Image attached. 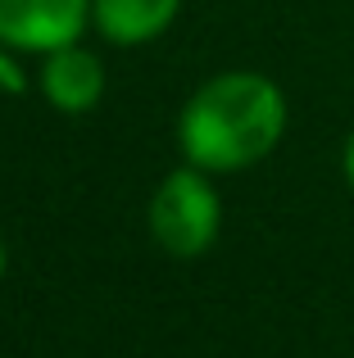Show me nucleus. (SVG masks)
Instances as JSON below:
<instances>
[{
    "label": "nucleus",
    "instance_id": "1",
    "mask_svg": "<svg viewBox=\"0 0 354 358\" xmlns=\"http://www.w3.org/2000/svg\"><path fill=\"white\" fill-rule=\"evenodd\" d=\"M286 131V96L264 73H218L177 118L186 164L204 173H236L273 155Z\"/></svg>",
    "mask_w": 354,
    "mask_h": 358
},
{
    "label": "nucleus",
    "instance_id": "2",
    "mask_svg": "<svg viewBox=\"0 0 354 358\" xmlns=\"http://www.w3.org/2000/svg\"><path fill=\"white\" fill-rule=\"evenodd\" d=\"M222 227V204L204 168L186 164L160 182L150 200V236L155 245L173 254V259H195L218 241Z\"/></svg>",
    "mask_w": 354,
    "mask_h": 358
},
{
    "label": "nucleus",
    "instance_id": "3",
    "mask_svg": "<svg viewBox=\"0 0 354 358\" xmlns=\"http://www.w3.org/2000/svg\"><path fill=\"white\" fill-rule=\"evenodd\" d=\"M91 18V0H0V45L50 55L73 45Z\"/></svg>",
    "mask_w": 354,
    "mask_h": 358
},
{
    "label": "nucleus",
    "instance_id": "4",
    "mask_svg": "<svg viewBox=\"0 0 354 358\" xmlns=\"http://www.w3.org/2000/svg\"><path fill=\"white\" fill-rule=\"evenodd\" d=\"M41 91L59 114H87L105 96V64L91 50H82L78 41L59 45L41 64Z\"/></svg>",
    "mask_w": 354,
    "mask_h": 358
},
{
    "label": "nucleus",
    "instance_id": "5",
    "mask_svg": "<svg viewBox=\"0 0 354 358\" xmlns=\"http://www.w3.org/2000/svg\"><path fill=\"white\" fill-rule=\"evenodd\" d=\"M182 0H91V23L114 45L155 41L177 18Z\"/></svg>",
    "mask_w": 354,
    "mask_h": 358
},
{
    "label": "nucleus",
    "instance_id": "6",
    "mask_svg": "<svg viewBox=\"0 0 354 358\" xmlns=\"http://www.w3.org/2000/svg\"><path fill=\"white\" fill-rule=\"evenodd\" d=\"M346 182H350V191H354V131H350V141H346Z\"/></svg>",
    "mask_w": 354,
    "mask_h": 358
},
{
    "label": "nucleus",
    "instance_id": "7",
    "mask_svg": "<svg viewBox=\"0 0 354 358\" xmlns=\"http://www.w3.org/2000/svg\"><path fill=\"white\" fill-rule=\"evenodd\" d=\"M5 268H9V254H5V241H0V277H5Z\"/></svg>",
    "mask_w": 354,
    "mask_h": 358
}]
</instances>
